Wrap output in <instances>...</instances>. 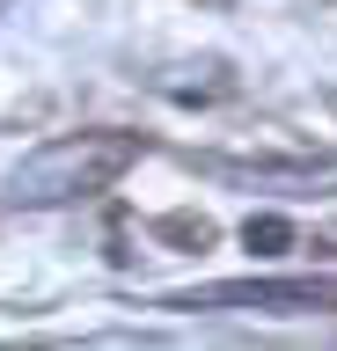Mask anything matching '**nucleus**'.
Instances as JSON below:
<instances>
[{
	"label": "nucleus",
	"instance_id": "3",
	"mask_svg": "<svg viewBox=\"0 0 337 351\" xmlns=\"http://www.w3.org/2000/svg\"><path fill=\"white\" fill-rule=\"evenodd\" d=\"M198 169L213 183H235V191H279V197H330L337 191V161H279V154L235 161V154H205Z\"/></svg>",
	"mask_w": 337,
	"mask_h": 351
},
{
	"label": "nucleus",
	"instance_id": "5",
	"mask_svg": "<svg viewBox=\"0 0 337 351\" xmlns=\"http://www.w3.org/2000/svg\"><path fill=\"white\" fill-rule=\"evenodd\" d=\"M0 8H8V0H0Z\"/></svg>",
	"mask_w": 337,
	"mask_h": 351
},
{
	"label": "nucleus",
	"instance_id": "1",
	"mask_svg": "<svg viewBox=\"0 0 337 351\" xmlns=\"http://www.w3.org/2000/svg\"><path fill=\"white\" fill-rule=\"evenodd\" d=\"M139 161V132H59L37 154L8 169V205L15 213H51V205H81V197L111 191L117 176Z\"/></svg>",
	"mask_w": 337,
	"mask_h": 351
},
{
	"label": "nucleus",
	"instance_id": "4",
	"mask_svg": "<svg viewBox=\"0 0 337 351\" xmlns=\"http://www.w3.org/2000/svg\"><path fill=\"white\" fill-rule=\"evenodd\" d=\"M242 241H249V256H286V249H293V219L249 213V219H242Z\"/></svg>",
	"mask_w": 337,
	"mask_h": 351
},
{
	"label": "nucleus",
	"instance_id": "2",
	"mask_svg": "<svg viewBox=\"0 0 337 351\" xmlns=\"http://www.w3.org/2000/svg\"><path fill=\"white\" fill-rule=\"evenodd\" d=\"M169 307H220V315H315L337 307V278H220L191 285Z\"/></svg>",
	"mask_w": 337,
	"mask_h": 351
}]
</instances>
